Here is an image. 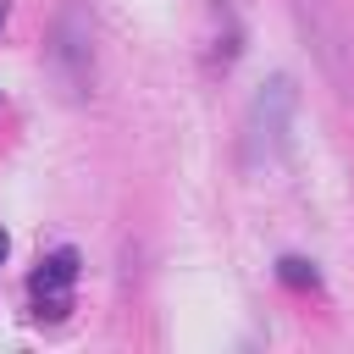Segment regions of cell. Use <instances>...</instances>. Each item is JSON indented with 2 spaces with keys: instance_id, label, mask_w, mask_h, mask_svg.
I'll list each match as a JSON object with an SVG mask.
<instances>
[{
  "instance_id": "6da1fadb",
  "label": "cell",
  "mask_w": 354,
  "mask_h": 354,
  "mask_svg": "<svg viewBox=\"0 0 354 354\" xmlns=\"http://www.w3.org/2000/svg\"><path fill=\"white\" fill-rule=\"evenodd\" d=\"M293 83L288 77H271L254 100H249V116H243V166H271L288 144V127H293Z\"/></svg>"
},
{
  "instance_id": "7a4b0ae2",
  "label": "cell",
  "mask_w": 354,
  "mask_h": 354,
  "mask_svg": "<svg viewBox=\"0 0 354 354\" xmlns=\"http://www.w3.org/2000/svg\"><path fill=\"white\" fill-rule=\"evenodd\" d=\"M299 28H304V39L315 44L321 66H326L337 83H354V72H348V55H354V33L343 28L337 6H332V0H299Z\"/></svg>"
},
{
  "instance_id": "3957f363",
  "label": "cell",
  "mask_w": 354,
  "mask_h": 354,
  "mask_svg": "<svg viewBox=\"0 0 354 354\" xmlns=\"http://www.w3.org/2000/svg\"><path fill=\"white\" fill-rule=\"evenodd\" d=\"M94 22H88V11L83 6H66L61 11V22H55V66H61V77L72 83V94H83L88 88V77H94Z\"/></svg>"
},
{
  "instance_id": "277c9868",
  "label": "cell",
  "mask_w": 354,
  "mask_h": 354,
  "mask_svg": "<svg viewBox=\"0 0 354 354\" xmlns=\"http://www.w3.org/2000/svg\"><path fill=\"white\" fill-rule=\"evenodd\" d=\"M72 282H77V249H55L39 271H33V304L44 321H61L72 304Z\"/></svg>"
},
{
  "instance_id": "5b68a950",
  "label": "cell",
  "mask_w": 354,
  "mask_h": 354,
  "mask_svg": "<svg viewBox=\"0 0 354 354\" xmlns=\"http://www.w3.org/2000/svg\"><path fill=\"white\" fill-rule=\"evenodd\" d=\"M282 282H288V288H315V266L288 254V260H282Z\"/></svg>"
},
{
  "instance_id": "8992f818",
  "label": "cell",
  "mask_w": 354,
  "mask_h": 354,
  "mask_svg": "<svg viewBox=\"0 0 354 354\" xmlns=\"http://www.w3.org/2000/svg\"><path fill=\"white\" fill-rule=\"evenodd\" d=\"M0 260H6V232H0Z\"/></svg>"
},
{
  "instance_id": "52a82bcc",
  "label": "cell",
  "mask_w": 354,
  "mask_h": 354,
  "mask_svg": "<svg viewBox=\"0 0 354 354\" xmlns=\"http://www.w3.org/2000/svg\"><path fill=\"white\" fill-rule=\"evenodd\" d=\"M0 22H6V0H0Z\"/></svg>"
}]
</instances>
